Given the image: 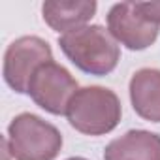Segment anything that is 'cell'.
<instances>
[{"label": "cell", "instance_id": "obj_1", "mask_svg": "<svg viewBox=\"0 0 160 160\" xmlns=\"http://www.w3.org/2000/svg\"><path fill=\"white\" fill-rule=\"evenodd\" d=\"M62 53L85 73L108 75L121 60V47L100 25H87L58 38Z\"/></svg>", "mask_w": 160, "mask_h": 160}, {"label": "cell", "instance_id": "obj_7", "mask_svg": "<svg viewBox=\"0 0 160 160\" xmlns=\"http://www.w3.org/2000/svg\"><path fill=\"white\" fill-rule=\"evenodd\" d=\"M98 4L92 0H49L42 6L43 21L57 32L68 34L81 27L94 17Z\"/></svg>", "mask_w": 160, "mask_h": 160}, {"label": "cell", "instance_id": "obj_2", "mask_svg": "<svg viewBox=\"0 0 160 160\" xmlns=\"http://www.w3.org/2000/svg\"><path fill=\"white\" fill-rule=\"evenodd\" d=\"M122 108L119 96L106 87L91 85L79 89L66 108V119L72 128L85 136H104L121 122Z\"/></svg>", "mask_w": 160, "mask_h": 160}, {"label": "cell", "instance_id": "obj_9", "mask_svg": "<svg viewBox=\"0 0 160 160\" xmlns=\"http://www.w3.org/2000/svg\"><path fill=\"white\" fill-rule=\"evenodd\" d=\"M104 160H160V136L149 130H128L108 143Z\"/></svg>", "mask_w": 160, "mask_h": 160}, {"label": "cell", "instance_id": "obj_3", "mask_svg": "<svg viewBox=\"0 0 160 160\" xmlns=\"http://www.w3.org/2000/svg\"><path fill=\"white\" fill-rule=\"evenodd\" d=\"M6 141L15 160H55L62 149L58 128L34 113L17 115L8 126Z\"/></svg>", "mask_w": 160, "mask_h": 160}, {"label": "cell", "instance_id": "obj_6", "mask_svg": "<svg viewBox=\"0 0 160 160\" xmlns=\"http://www.w3.org/2000/svg\"><path fill=\"white\" fill-rule=\"evenodd\" d=\"M108 30L126 49L143 51L156 42L160 25L141 12L139 2H121L108 12Z\"/></svg>", "mask_w": 160, "mask_h": 160}, {"label": "cell", "instance_id": "obj_4", "mask_svg": "<svg viewBox=\"0 0 160 160\" xmlns=\"http://www.w3.org/2000/svg\"><path fill=\"white\" fill-rule=\"evenodd\" d=\"M79 91L75 77L58 62L42 64L30 77L27 94L51 115H66L68 102Z\"/></svg>", "mask_w": 160, "mask_h": 160}, {"label": "cell", "instance_id": "obj_5", "mask_svg": "<svg viewBox=\"0 0 160 160\" xmlns=\"http://www.w3.org/2000/svg\"><path fill=\"white\" fill-rule=\"evenodd\" d=\"M53 60V51L49 43L38 36H23L12 42L4 53V81L10 89L19 94L28 91L30 77L34 72Z\"/></svg>", "mask_w": 160, "mask_h": 160}, {"label": "cell", "instance_id": "obj_8", "mask_svg": "<svg viewBox=\"0 0 160 160\" xmlns=\"http://www.w3.org/2000/svg\"><path fill=\"white\" fill-rule=\"evenodd\" d=\"M128 91L134 111L149 122H160V70H138L130 79Z\"/></svg>", "mask_w": 160, "mask_h": 160}, {"label": "cell", "instance_id": "obj_10", "mask_svg": "<svg viewBox=\"0 0 160 160\" xmlns=\"http://www.w3.org/2000/svg\"><path fill=\"white\" fill-rule=\"evenodd\" d=\"M139 8L151 21L160 25V2H139Z\"/></svg>", "mask_w": 160, "mask_h": 160}, {"label": "cell", "instance_id": "obj_11", "mask_svg": "<svg viewBox=\"0 0 160 160\" xmlns=\"http://www.w3.org/2000/svg\"><path fill=\"white\" fill-rule=\"evenodd\" d=\"M66 160H87V158H83V156H72V158H66Z\"/></svg>", "mask_w": 160, "mask_h": 160}]
</instances>
